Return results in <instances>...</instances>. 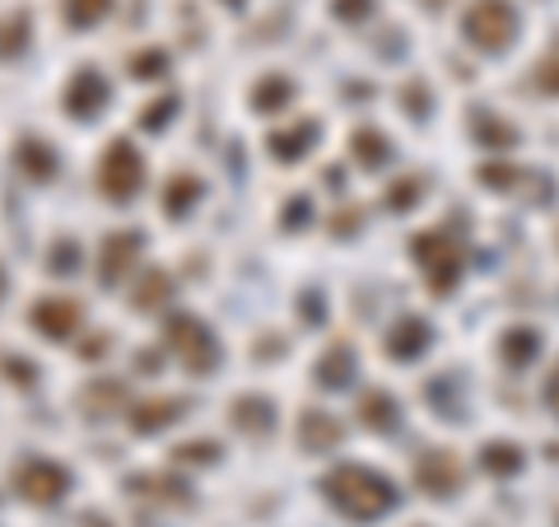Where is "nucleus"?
Here are the masks:
<instances>
[{
	"mask_svg": "<svg viewBox=\"0 0 559 527\" xmlns=\"http://www.w3.org/2000/svg\"><path fill=\"white\" fill-rule=\"evenodd\" d=\"M415 257H419V271H425V280L439 294H448L452 285H457V276H462V243L452 230H429V234H419L415 238Z\"/></svg>",
	"mask_w": 559,
	"mask_h": 527,
	"instance_id": "7ed1b4c3",
	"label": "nucleus"
},
{
	"mask_svg": "<svg viewBox=\"0 0 559 527\" xmlns=\"http://www.w3.org/2000/svg\"><path fill=\"white\" fill-rule=\"evenodd\" d=\"M349 374H355V355H349L345 346H336V350H331V355L318 364V378L326 383V388H345Z\"/></svg>",
	"mask_w": 559,
	"mask_h": 527,
	"instance_id": "412c9836",
	"label": "nucleus"
},
{
	"mask_svg": "<svg viewBox=\"0 0 559 527\" xmlns=\"http://www.w3.org/2000/svg\"><path fill=\"white\" fill-rule=\"evenodd\" d=\"M14 490L33 504H57L70 490V471L47 462V458H28V462L14 467Z\"/></svg>",
	"mask_w": 559,
	"mask_h": 527,
	"instance_id": "423d86ee",
	"label": "nucleus"
},
{
	"mask_svg": "<svg viewBox=\"0 0 559 527\" xmlns=\"http://www.w3.org/2000/svg\"><path fill=\"white\" fill-rule=\"evenodd\" d=\"M322 495L355 523H373L388 514V508H396V485L369 467H336L322 481Z\"/></svg>",
	"mask_w": 559,
	"mask_h": 527,
	"instance_id": "f257e3e1",
	"label": "nucleus"
},
{
	"mask_svg": "<svg viewBox=\"0 0 559 527\" xmlns=\"http://www.w3.org/2000/svg\"><path fill=\"white\" fill-rule=\"evenodd\" d=\"M485 471H495V477H518L522 471L518 444H485Z\"/></svg>",
	"mask_w": 559,
	"mask_h": 527,
	"instance_id": "5701e85b",
	"label": "nucleus"
},
{
	"mask_svg": "<svg viewBox=\"0 0 559 527\" xmlns=\"http://www.w3.org/2000/svg\"><path fill=\"white\" fill-rule=\"evenodd\" d=\"M173 108H178V103H173V98H159V103H150V108H145V117H140V127H145V131H159L164 121L173 117Z\"/></svg>",
	"mask_w": 559,
	"mask_h": 527,
	"instance_id": "c85d7f7f",
	"label": "nucleus"
},
{
	"mask_svg": "<svg viewBox=\"0 0 559 527\" xmlns=\"http://www.w3.org/2000/svg\"><path fill=\"white\" fill-rule=\"evenodd\" d=\"M215 448H219V444H210V438H205V444H201V438H191V444L178 448V458H182V462H215V458H219Z\"/></svg>",
	"mask_w": 559,
	"mask_h": 527,
	"instance_id": "cd10ccee",
	"label": "nucleus"
},
{
	"mask_svg": "<svg viewBox=\"0 0 559 527\" xmlns=\"http://www.w3.org/2000/svg\"><path fill=\"white\" fill-rule=\"evenodd\" d=\"M289 98H294V84L280 80V75H266V80L257 84V94H252V108L257 113H275V108H285Z\"/></svg>",
	"mask_w": 559,
	"mask_h": 527,
	"instance_id": "6ab92c4d",
	"label": "nucleus"
},
{
	"mask_svg": "<svg viewBox=\"0 0 559 527\" xmlns=\"http://www.w3.org/2000/svg\"><path fill=\"white\" fill-rule=\"evenodd\" d=\"M20 168H28L33 178H51V173H57V154H51L43 140H24L20 145Z\"/></svg>",
	"mask_w": 559,
	"mask_h": 527,
	"instance_id": "4be33fe9",
	"label": "nucleus"
},
{
	"mask_svg": "<svg viewBox=\"0 0 559 527\" xmlns=\"http://www.w3.org/2000/svg\"><path fill=\"white\" fill-rule=\"evenodd\" d=\"M164 346L178 355L191 374H205V368L219 364V346L210 337V327L201 318H191V313H178V318H168L164 327Z\"/></svg>",
	"mask_w": 559,
	"mask_h": 527,
	"instance_id": "39448f33",
	"label": "nucleus"
},
{
	"mask_svg": "<svg viewBox=\"0 0 559 527\" xmlns=\"http://www.w3.org/2000/svg\"><path fill=\"white\" fill-rule=\"evenodd\" d=\"M103 108H108V80L98 70H75V80L66 90V113L84 121V117H98Z\"/></svg>",
	"mask_w": 559,
	"mask_h": 527,
	"instance_id": "6e6552de",
	"label": "nucleus"
},
{
	"mask_svg": "<svg viewBox=\"0 0 559 527\" xmlns=\"http://www.w3.org/2000/svg\"><path fill=\"white\" fill-rule=\"evenodd\" d=\"M369 10H373L369 0H336V14H341V20H364Z\"/></svg>",
	"mask_w": 559,
	"mask_h": 527,
	"instance_id": "2f4dec72",
	"label": "nucleus"
},
{
	"mask_svg": "<svg viewBox=\"0 0 559 527\" xmlns=\"http://www.w3.org/2000/svg\"><path fill=\"white\" fill-rule=\"evenodd\" d=\"M5 364H10V378L28 388V383H33V364H28V360H5Z\"/></svg>",
	"mask_w": 559,
	"mask_h": 527,
	"instance_id": "473e14b6",
	"label": "nucleus"
},
{
	"mask_svg": "<svg viewBox=\"0 0 559 527\" xmlns=\"http://www.w3.org/2000/svg\"><path fill=\"white\" fill-rule=\"evenodd\" d=\"M168 294H173L168 271H150L145 280H140V290H135V308H159Z\"/></svg>",
	"mask_w": 559,
	"mask_h": 527,
	"instance_id": "b1692460",
	"label": "nucleus"
},
{
	"mask_svg": "<svg viewBox=\"0 0 559 527\" xmlns=\"http://www.w3.org/2000/svg\"><path fill=\"white\" fill-rule=\"evenodd\" d=\"M480 183H513V168H480Z\"/></svg>",
	"mask_w": 559,
	"mask_h": 527,
	"instance_id": "72a5a7b5",
	"label": "nucleus"
},
{
	"mask_svg": "<svg viewBox=\"0 0 559 527\" xmlns=\"http://www.w3.org/2000/svg\"><path fill=\"white\" fill-rule=\"evenodd\" d=\"M415 481H419V490H425V495H433V500L457 495V485H462V462H457V453L429 448L425 458L415 462Z\"/></svg>",
	"mask_w": 559,
	"mask_h": 527,
	"instance_id": "0eeeda50",
	"label": "nucleus"
},
{
	"mask_svg": "<svg viewBox=\"0 0 559 527\" xmlns=\"http://www.w3.org/2000/svg\"><path fill=\"white\" fill-rule=\"evenodd\" d=\"M349 150H355V160H359L364 168H378V164H388V140H382L373 127H364V131H355V136H349Z\"/></svg>",
	"mask_w": 559,
	"mask_h": 527,
	"instance_id": "a211bd4d",
	"label": "nucleus"
},
{
	"mask_svg": "<svg viewBox=\"0 0 559 527\" xmlns=\"http://www.w3.org/2000/svg\"><path fill=\"white\" fill-rule=\"evenodd\" d=\"M140 183H145V160H140V150L131 140H112L98 160V191L108 201H131L140 191Z\"/></svg>",
	"mask_w": 559,
	"mask_h": 527,
	"instance_id": "20e7f679",
	"label": "nucleus"
},
{
	"mask_svg": "<svg viewBox=\"0 0 559 527\" xmlns=\"http://www.w3.org/2000/svg\"><path fill=\"white\" fill-rule=\"evenodd\" d=\"M187 411V401L182 397H154V401H140V407L131 411V430L135 434H154V430H164L173 425Z\"/></svg>",
	"mask_w": 559,
	"mask_h": 527,
	"instance_id": "f8f14e48",
	"label": "nucleus"
},
{
	"mask_svg": "<svg viewBox=\"0 0 559 527\" xmlns=\"http://www.w3.org/2000/svg\"><path fill=\"white\" fill-rule=\"evenodd\" d=\"M540 397H546V407L559 415V364L550 368V378L546 383H540Z\"/></svg>",
	"mask_w": 559,
	"mask_h": 527,
	"instance_id": "7c9ffc66",
	"label": "nucleus"
},
{
	"mask_svg": "<svg viewBox=\"0 0 559 527\" xmlns=\"http://www.w3.org/2000/svg\"><path fill=\"white\" fill-rule=\"evenodd\" d=\"M0 294H5V271H0Z\"/></svg>",
	"mask_w": 559,
	"mask_h": 527,
	"instance_id": "f704fd0d",
	"label": "nucleus"
},
{
	"mask_svg": "<svg viewBox=\"0 0 559 527\" xmlns=\"http://www.w3.org/2000/svg\"><path fill=\"white\" fill-rule=\"evenodd\" d=\"M197 201H201V183L191 178V173H178V178L164 187V210L168 215H187Z\"/></svg>",
	"mask_w": 559,
	"mask_h": 527,
	"instance_id": "f3484780",
	"label": "nucleus"
},
{
	"mask_svg": "<svg viewBox=\"0 0 559 527\" xmlns=\"http://www.w3.org/2000/svg\"><path fill=\"white\" fill-rule=\"evenodd\" d=\"M312 136H318V127H312V121H299V127H294V131H275V136H271L275 160H299L304 145H308Z\"/></svg>",
	"mask_w": 559,
	"mask_h": 527,
	"instance_id": "aec40b11",
	"label": "nucleus"
},
{
	"mask_svg": "<svg viewBox=\"0 0 559 527\" xmlns=\"http://www.w3.org/2000/svg\"><path fill=\"white\" fill-rule=\"evenodd\" d=\"M229 5H238V0H229Z\"/></svg>",
	"mask_w": 559,
	"mask_h": 527,
	"instance_id": "c9c22d12",
	"label": "nucleus"
},
{
	"mask_svg": "<svg viewBox=\"0 0 559 527\" xmlns=\"http://www.w3.org/2000/svg\"><path fill=\"white\" fill-rule=\"evenodd\" d=\"M429 337H433V331H429V323H425V318H401V323L388 331V341H382V350H388L392 360H415L419 350L429 346Z\"/></svg>",
	"mask_w": 559,
	"mask_h": 527,
	"instance_id": "9b49d317",
	"label": "nucleus"
},
{
	"mask_svg": "<svg viewBox=\"0 0 559 527\" xmlns=\"http://www.w3.org/2000/svg\"><path fill=\"white\" fill-rule=\"evenodd\" d=\"M462 33H466L471 47L503 51L518 33V10L509 5V0H476V5L462 14Z\"/></svg>",
	"mask_w": 559,
	"mask_h": 527,
	"instance_id": "f03ea898",
	"label": "nucleus"
},
{
	"mask_svg": "<svg viewBox=\"0 0 559 527\" xmlns=\"http://www.w3.org/2000/svg\"><path fill=\"white\" fill-rule=\"evenodd\" d=\"M234 425L242 434H271V425H275L271 401L266 397H238L234 401Z\"/></svg>",
	"mask_w": 559,
	"mask_h": 527,
	"instance_id": "2eb2a0df",
	"label": "nucleus"
},
{
	"mask_svg": "<svg viewBox=\"0 0 559 527\" xmlns=\"http://www.w3.org/2000/svg\"><path fill=\"white\" fill-rule=\"evenodd\" d=\"M135 253H140V234H112L108 243H103V253H98V280L103 285H117L121 276H131Z\"/></svg>",
	"mask_w": 559,
	"mask_h": 527,
	"instance_id": "9d476101",
	"label": "nucleus"
},
{
	"mask_svg": "<svg viewBox=\"0 0 559 527\" xmlns=\"http://www.w3.org/2000/svg\"><path fill=\"white\" fill-rule=\"evenodd\" d=\"M419 201V178H401L392 191H388V206L392 210H406V206H415Z\"/></svg>",
	"mask_w": 559,
	"mask_h": 527,
	"instance_id": "bb28decb",
	"label": "nucleus"
},
{
	"mask_svg": "<svg viewBox=\"0 0 559 527\" xmlns=\"http://www.w3.org/2000/svg\"><path fill=\"white\" fill-rule=\"evenodd\" d=\"M536 84L546 94H559V61H546V66H536Z\"/></svg>",
	"mask_w": 559,
	"mask_h": 527,
	"instance_id": "c756f323",
	"label": "nucleus"
},
{
	"mask_svg": "<svg viewBox=\"0 0 559 527\" xmlns=\"http://www.w3.org/2000/svg\"><path fill=\"white\" fill-rule=\"evenodd\" d=\"M61 14H66L70 28H90L94 20H103V14H108V0H66Z\"/></svg>",
	"mask_w": 559,
	"mask_h": 527,
	"instance_id": "393cba45",
	"label": "nucleus"
},
{
	"mask_svg": "<svg viewBox=\"0 0 559 527\" xmlns=\"http://www.w3.org/2000/svg\"><path fill=\"white\" fill-rule=\"evenodd\" d=\"M359 420H364L369 430H392V425H396V397H392V393H364Z\"/></svg>",
	"mask_w": 559,
	"mask_h": 527,
	"instance_id": "dca6fc26",
	"label": "nucleus"
},
{
	"mask_svg": "<svg viewBox=\"0 0 559 527\" xmlns=\"http://www.w3.org/2000/svg\"><path fill=\"white\" fill-rule=\"evenodd\" d=\"M299 444L308 453H326V448H336L341 444V425L331 420L326 411H304L299 420Z\"/></svg>",
	"mask_w": 559,
	"mask_h": 527,
	"instance_id": "ddd939ff",
	"label": "nucleus"
},
{
	"mask_svg": "<svg viewBox=\"0 0 559 527\" xmlns=\"http://www.w3.org/2000/svg\"><path fill=\"white\" fill-rule=\"evenodd\" d=\"M499 355H503V364L527 368V364L540 355V331H532V327H513V331H503Z\"/></svg>",
	"mask_w": 559,
	"mask_h": 527,
	"instance_id": "4468645a",
	"label": "nucleus"
},
{
	"mask_svg": "<svg viewBox=\"0 0 559 527\" xmlns=\"http://www.w3.org/2000/svg\"><path fill=\"white\" fill-rule=\"evenodd\" d=\"M131 70L140 80H154L159 70H168V57H164V51H140V57H131Z\"/></svg>",
	"mask_w": 559,
	"mask_h": 527,
	"instance_id": "a878e982",
	"label": "nucleus"
},
{
	"mask_svg": "<svg viewBox=\"0 0 559 527\" xmlns=\"http://www.w3.org/2000/svg\"><path fill=\"white\" fill-rule=\"evenodd\" d=\"M33 327H38L47 341L75 337V327H80V304H75V298H43V304L33 308Z\"/></svg>",
	"mask_w": 559,
	"mask_h": 527,
	"instance_id": "1a4fd4ad",
	"label": "nucleus"
}]
</instances>
